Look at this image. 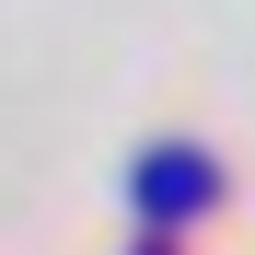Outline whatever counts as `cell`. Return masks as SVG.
<instances>
[{"label":"cell","mask_w":255,"mask_h":255,"mask_svg":"<svg viewBox=\"0 0 255 255\" xmlns=\"http://www.w3.org/2000/svg\"><path fill=\"white\" fill-rule=\"evenodd\" d=\"M139 209H162V221L209 209V162H197V151H151V162H139Z\"/></svg>","instance_id":"6da1fadb"}]
</instances>
